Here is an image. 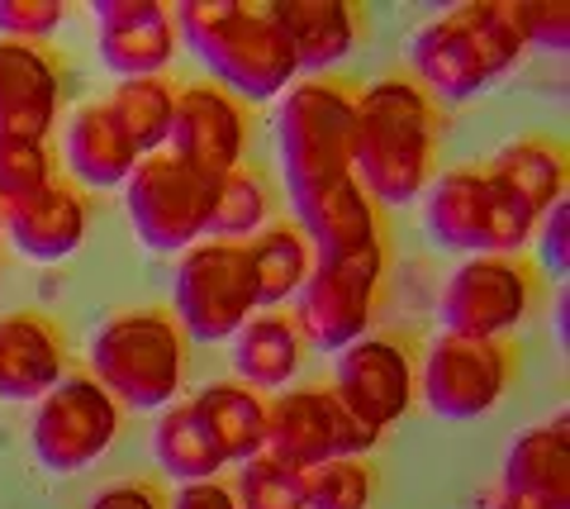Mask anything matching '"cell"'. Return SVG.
I'll return each instance as SVG.
<instances>
[{
	"instance_id": "28",
	"label": "cell",
	"mask_w": 570,
	"mask_h": 509,
	"mask_svg": "<svg viewBox=\"0 0 570 509\" xmlns=\"http://www.w3.org/2000/svg\"><path fill=\"white\" fill-rule=\"evenodd\" d=\"M153 452L157 462H163L167 477H176L181 486L190 481H214V471L224 467L219 448L209 443V433L200 424V414H195V405L186 400V405H167L163 419H157L153 429Z\"/></svg>"
},
{
	"instance_id": "5",
	"label": "cell",
	"mask_w": 570,
	"mask_h": 509,
	"mask_svg": "<svg viewBox=\"0 0 570 509\" xmlns=\"http://www.w3.org/2000/svg\"><path fill=\"white\" fill-rule=\"evenodd\" d=\"M181 329L163 310H129L105 320L91 339V372L115 405L167 410L181 391Z\"/></svg>"
},
{
	"instance_id": "3",
	"label": "cell",
	"mask_w": 570,
	"mask_h": 509,
	"mask_svg": "<svg viewBox=\"0 0 570 509\" xmlns=\"http://www.w3.org/2000/svg\"><path fill=\"white\" fill-rule=\"evenodd\" d=\"M523 58V39L513 25V0H471L438 20H428L409 39V62L423 86L448 100H471Z\"/></svg>"
},
{
	"instance_id": "9",
	"label": "cell",
	"mask_w": 570,
	"mask_h": 509,
	"mask_svg": "<svg viewBox=\"0 0 570 509\" xmlns=\"http://www.w3.org/2000/svg\"><path fill=\"white\" fill-rule=\"evenodd\" d=\"M385 276V248L352 253V257H324L314 262L305 286L295 295V329L299 339L324 348V353H343L356 339H366L371 305H376V286Z\"/></svg>"
},
{
	"instance_id": "22",
	"label": "cell",
	"mask_w": 570,
	"mask_h": 509,
	"mask_svg": "<svg viewBox=\"0 0 570 509\" xmlns=\"http://www.w3.org/2000/svg\"><path fill=\"white\" fill-rule=\"evenodd\" d=\"M266 10L291 43L295 72H328L356 43V10L343 0H272Z\"/></svg>"
},
{
	"instance_id": "2",
	"label": "cell",
	"mask_w": 570,
	"mask_h": 509,
	"mask_svg": "<svg viewBox=\"0 0 570 509\" xmlns=\"http://www.w3.org/2000/svg\"><path fill=\"white\" fill-rule=\"evenodd\" d=\"M176 39H186L228 96L243 100H276L291 91L295 58L285 33L276 29L272 10L247 0H186L171 10Z\"/></svg>"
},
{
	"instance_id": "14",
	"label": "cell",
	"mask_w": 570,
	"mask_h": 509,
	"mask_svg": "<svg viewBox=\"0 0 570 509\" xmlns=\"http://www.w3.org/2000/svg\"><path fill=\"white\" fill-rule=\"evenodd\" d=\"M167 148L186 167L205 172L209 182L238 172L247 148V119L238 110V100L219 91V86H186V91H176Z\"/></svg>"
},
{
	"instance_id": "36",
	"label": "cell",
	"mask_w": 570,
	"mask_h": 509,
	"mask_svg": "<svg viewBox=\"0 0 570 509\" xmlns=\"http://www.w3.org/2000/svg\"><path fill=\"white\" fill-rule=\"evenodd\" d=\"M538 253H542V267L547 276H566L570 267V200H557L538 219Z\"/></svg>"
},
{
	"instance_id": "26",
	"label": "cell",
	"mask_w": 570,
	"mask_h": 509,
	"mask_svg": "<svg viewBox=\"0 0 570 509\" xmlns=\"http://www.w3.org/2000/svg\"><path fill=\"white\" fill-rule=\"evenodd\" d=\"M485 172L504 182L538 219L557 200H566V153L557 144H547V138H513V144L494 153V163Z\"/></svg>"
},
{
	"instance_id": "25",
	"label": "cell",
	"mask_w": 570,
	"mask_h": 509,
	"mask_svg": "<svg viewBox=\"0 0 570 509\" xmlns=\"http://www.w3.org/2000/svg\"><path fill=\"white\" fill-rule=\"evenodd\" d=\"M190 405L224 462H247L266 448V405L257 400V391H247L238 381H219L205 385Z\"/></svg>"
},
{
	"instance_id": "1",
	"label": "cell",
	"mask_w": 570,
	"mask_h": 509,
	"mask_svg": "<svg viewBox=\"0 0 570 509\" xmlns=\"http://www.w3.org/2000/svg\"><path fill=\"white\" fill-rule=\"evenodd\" d=\"M352 177L371 205H414L433 177V105L409 77H385L356 96Z\"/></svg>"
},
{
	"instance_id": "15",
	"label": "cell",
	"mask_w": 570,
	"mask_h": 509,
	"mask_svg": "<svg viewBox=\"0 0 570 509\" xmlns=\"http://www.w3.org/2000/svg\"><path fill=\"white\" fill-rule=\"evenodd\" d=\"M333 395L371 429H390L414 400V362L395 339H356L337 353Z\"/></svg>"
},
{
	"instance_id": "8",
	"label": "cell",
	"mask_w": 570,
	"mask_h": 509,
	"mask_svg": "<svg viewBox=\"0 0 570 509\" xmlns=\"http://www.w3.org/2000/svg\"><path fill=\"white\" fill-rule=\"evenodd\" d=\"M129 224L148 253H186L209 234L214 182L171 153H153L124 182Z\"/></svg>"
},
{
	"instance_id": "7",
	"label": "cell",
	"mask_w": 570,
	"mask_h": 509,
	"mask_svg": "<svg viewBox=\"0 0 570 509\" xmlns=\"http://www.w3.org/2000/svg\"><path fill=\"white\" fill-rule=\"evenodd\" d=\"M171 305H176V329L190 333L195 343L234 339L257 310L253 262H247L243 243L200 238L195 248H186L181 262H176Z\"/></svg>"
},
{
	"instance_id": "39",
	"label": "cell",
	"mask_w": 570,
	"mask_h": 509,
	"mask_svg": "<svg viewBox=\"0 0 570 509\" xmlns=\"http://www.w3.org/2000/svg\"><path fill=\"white\" fill-rule=\"evenodd\" d=\"M494 509H509V505H494Z\"/></svg>"
},
{
	"instance_id": "11",
	"label": "cell",
	"mask_w": 570,
	"mask_h": 509,
	"mask_svg": "<svg viewBox=\"0 0 570 509\" xmlns=\"http://www.w3.org/2000/svg\"><path fill=\"white\" fill-rule=\"evenodd\" d=\"M376 429L362 424L333 391H291L266 410V448L285 467L309 471L333 458H362L376 448Z\"/></svg>"
},
{
	"instance_id": "24",
	"label": "cell",
	"mask_w": 570,
	"mask_h": 509,
	"mask_svg": "<svg viewBox=\"0 0 570 509\" xmlns=\"http://www.w3.org/2000/svg\"><path fill=\"white\" fill-rule=\"evenodd\" d=\"M228 343H234V372L243 376L247 391H281L299 372V353H305L295 320H285L276 310L253 314Z\"/></svg>"
},
{
	"instance_id": "21",
	"label": "cell",
	"mask_w": 570,
	"mask_h": 509,
	"mask_svg": "<svg viewBox=\"0 0 570 509\" xmlns=\"http://www.w3.org/2000/svg\"><path fill=\"white\" fill-rule=\"evenodd\" d=\"M62 381V339L43 314H0V400H43Z\"/></svg>"
},
{
	"instance_id": "29",
	"label": "cell",
	"mask_w": 570,
	"mask_h": 509,
	"mask_svg": "<svg viewBox=\"0 0 570 509\" xmlns=\"http://www.w3.org/2000/svg\"><path fill=\"white\" fill-rule=\"evenodd\" d=\"M119 119V129L129 134V144L138 157H153L167 148L171 134V115H176V91L163 77H142V81H119L115 96L105 100Z\"/></svg>"
},
{
	"instance_id": "32",
	"label": "cell",
	"mask_w": 570,
	"mask_h": 509,
	"mask_svg": "<svg viewBox=\"0 0 570 509\" xmlns=\"http://www.w3.org/2000/svg\"><path fill=\"white\" fill-rule=\"evenodd\" d=\"M371 467L362 458H333L305 471V509H366Z\"/></svg>"
},
{
	"instance_id": "33",
	"label": "cell",
	"mask_w": 570,
	"mask_h": 509,
	"mask_svg": "<svg viewBox=\"0 0 570 509\" xmlns=\"http://www.w3.org/2000/svg\"><path fill=\"white\" fill-rule=\"evenodd\" d=\"M52 182V153L43 138H0V205H14Z\"/></svg>"
},
{
	"instance_id": "6",
	"label": "cell",
	"mask_w": 570,
	"mask_h": 509,
	"mask_svg": "<svg viewBox=\"0 0 570 509\" xmlns=\"http://www.w3.org/2000/svg\"><path fill=\"white\" fill-rule=\"evenodd\" d=\"M285 190H309L352 177L356 148V96L337 81H299L285 91L276 115Z\"/></svg>"
},
{
	"instance_id": "34",
	"label": "cell",
	"mask_w": 570,
	"mask_h": 509,
	"mask_svg": "<svg viewBox=\"0 0 570 509\" xmlns=\"http://www.w3.org/2000/svg\"><path fill=\"white\" fill-rule=\"evenodd\" d=\"M513 25L523 48L566 52L570 48V6L566 0H513Z\"/></svg>"
},
{
	"instance_id": "35",
	"label": "cell",
	"mask_w": 570,
	"mask_h": 509,
	"mask_svg": "<svg viewBox=\"0 0 570 509\" xmlns=\"http://www.w3.org/2000/svg\"><path fill=\"white\" fill-rule=\"evenodd\" d=\"M58 0H0V43H33L52 39L62 25Z\"/></svg>"
},
{
	"instance_id": "31",
	"label": "cell",
	"mask_w": 570,
	"mask_h": 509,
	"mask_svg": "<svg viewBox=\"0 0 570 509\" xmlns=\"http://www.w3.org/2000/svg\"><path fill=\"white\" fill-rule=\"evenodd\" d=\"M234 500L238 509H305V471L285 467L272 452H257L243 462Z\"/></svg>"
},
{
	"instance_id": "19",
	"label": "cell",
	"mask_w": 570,
	"mask_h": 509,
	"mask_svg": "<svg viewBox=\"0 0 570 509\" xmlns=\"http://www.w3.org/2000/svg\"><path fill=\"white\" fill-rule=\"evenodd\" d=\"M509 509H570V424L566 414L513 438L504 462Z\"/></svg>"
},
{
	"instance_id": "10",
	"label": "cell",
	"mask_w": 570,
	"mask_h": 509,
	"mask_svg": "<svg viewBox=\"0 0 570 509\" xmlns=\"http://www.w3.org/2000/svg\"><path fill=\"white\" fill-rule=\"evenodd\" d=\"M33 452L48 471H86L119 438V405L96 376H62L33 414Z\"/></svg>"
},
{
	"instance_id": "18",
	"label": "cell",
	"mask_w": 570,
	"mask_h": 509,
	"mask_svg": "<svg viewBox=\"0 0 570 509\" xmlns=\"http://www.w3.org/2000/svg\"><path fill=\"white\" fill-rule=\"evenodd\" d=\"M62 77L33 43H0V138H43L58 125Z\"/></svg>"
},
{
	"instance_id": "16",
	"label": "cell",
	"mask_w": 570,
	"mask_h": 509,
	"mask_svg": "<svg viewBox=\"0 0 570 509\" xmlns=\"http://www.w3.org/2000/svg\"><path fill=\"white\" fill-rule=\"evenodd\" d=\"M100 62L124 81L157 77L176 52V25L163 0H96Z\"/></svg>"
},
{
	"instance_id": "17",
	"label": "cell",
	"mask_w": 570,
	"mask_h": 509,
	"mask_svg": "<svg viewBox=\"0 0 570 509\" xmlns=\"http://www.w3.org/2000/svg\"><path fill=\"white\" fill-rule=\"evenodd\" d=\"M291 205H295V219H299L295 229L305 234L314 262L352 257V253H366L381 243L376 205L366 200V190L356 186V177H337V182L309 186V190H291Z\"/></svg>"
},
{
	"instance_id": "30",
	"label": "cell",
	"mask_w": 570,
	"mask_h": 509,
	"mask_svg": "<svg viewBox=\"0 0 570 509\" xmlns=\"http://www.w3.org/2000/svg\"><path fill=\"white\" fill-rule=\"evenodd\" d=\"M266 224V182L257 172H228L214 182V209H209V238L214 243H247Z\"/></svg>"
},
{
	"instance_id": "37",
	"label": "cell",
	"mask_w": 570,
	"mask_h": 509,
	"mask_svg": "<svg viewBox=\"0 0 570 509\" xmlns=\"http://www.w3.org/2000/svg\"><path fill=\"white\" fill-rule=\"evenodd\" d=\"M171 509H238V500H234V490L219 481H190L176 490Z\"/></svg>"
},
{
	"instance_id": "4",
	"label": "cell",
	"mask_w": 570,
	"mask_h": 509,
	"mask_svg": "<svg viewBox=\"0 0 570 509\" xmlns=\"http://www.w3.org/2000/svg\"><path fill=\"white\" fill-rule=\"evenodd\" d=\"M428 238L448 253L513 257L538 234V215L490 172H442L423 196Z\"/></svg>"
},
{
	"instance_id": "38",
	"label": "cell",
	"mask_w": 570,
	"mask_h": 509,
	"mask_svg": "<svg viewBox=\"0 0 570 509\" xmlns=\"http://www.w3.org/2000/svg\"><path fill=\"white\" fill-rule=\"evenodd\" d=\"M86 509H163L157 505V496L148 486H138V481H124V486H110V490H100V496L86 505Z\"/></svg>"
},
{
	"instance_id": "12",
	"label": "cell",
	"mask_w": 570,
	"mask_h": 509,
	"mask_svg": "<svg viewBox=\"0 0 570 509\" xmlns=\"http://www.w3.org/2000/svg\"><path fill=\"white\" fill-rule=\"evenodd\" d=\"M509 391V353L494 339L442 333L423 358V400L448 424H471L490 414Z\"/></svg>"
},
{
	"instance_id": "23",
	"label": "cell",
	"mask_w": 570,
	"mask_h": 509,
	"mask_svg": "<svg viewBox=\"0 0 570 509\" xmlns=\"http://www.w3.org/2000/svg\"><path fill=\"white\" fill-rule=\"evenodd\" d=\"M62 153H67V167L71 177L91 190H115L134 177V167L142 163L138 148L129 144V134L119 129L115 110L105 100L96 105H81L67 125V138H62Z\"/></svg>"
},
{
	"instance_id": "20",
	"label": "cell",
	"mask_w": 570,
	"mask_h": 509,
	"mask_svg": "<svg viewBox=\"0 0 570 509\" xmlns=\"http://www.w3.org/2000/svg\"><path fill=\"white\" fill-rule=\"evenodd\" d=\"M0 234L33 262H62L86 238V200L71 186L48 182L24 200L0 205Z\"/></svg>"
},
{
	"instance_id": "13",
	"label": "cell",
	"mask_w": 570,
	"mask_h": 509,
	"mask_svg": "<svg viewBox=\"0 0 570 509\" xmlns=\"http://www.w3.org/2000/svg\"><path fill=\"white\" fill-rule=\"evenodd\" d=\"M538 281L519 257H466L442 286V324L461 339H504L528 314Z\"/></svg>"
},
{
	"instance_id": "27",
	"label": "cell",
	"mask_w": 570,
	"mask_h": 509,
	"mask_svg": "<svg viewBox=\"0 0 570 509\" xmlns=\"http://www.w3.org/2000/svg\"><path fill=\"white\" fill-rule=\"evenodd\" d=\"M243 248H247V262H253L257 310L285 305L299 286H305V276L314 267V253L295 224H266V229L247 238Z\"/></svg>"
}]
</instances>
